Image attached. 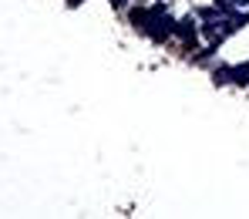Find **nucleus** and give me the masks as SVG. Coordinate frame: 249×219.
<instances>
[]
</instances>
